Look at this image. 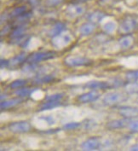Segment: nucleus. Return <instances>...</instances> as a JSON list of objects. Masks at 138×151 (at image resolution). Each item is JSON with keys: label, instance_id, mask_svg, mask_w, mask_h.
<instances>
[{"label": "nucleus", "instance_id": "f257e3e1", "mask_svg": "<svg viewBox=\"0 0 138 151\" xmlns=\"http://www.w3.org/2000/svg\"><path fill=\"white\" fill-rule=\"evenodd\" d=\"M56 56V52L55 51H42V52H35L31 54L30 56H27L26 62L28 63L37 64L43 61H46L52 59Z\"/></svg>", "mask_w": 138, "mask_h": 151}, {"label": "nucleus", "instance_id": "f03ea898", "mask_svg": "<svg viewBox=\"0 0 138 151\" xmlns=\"http://www.w3.org/2000/svg\"><path fill=\"white\" fill-rule=\"evenodd\" d=\"M137 26V22L132 16H126L122 20L121 23L119 25V32L122 34H130L132 32Z\"/></svg>", "mask_w": 138, "mask_h": 151}, {"label": "nucleus", "instance_id": "7ed1b4c3", "mask_svg": "<svg viewBox=\"0 0 138 151\" xmlns=\"http://www.w3.org/2000/svg\"><path fill=\"white\" fill-rule=\"evenodd\" d=\"M64 63L68 67H83L89 66L92 63L91 60L83 56H67L64 60Z\"/></svg>", "mask_w": 138, "mask_h": 151}, {"label": "nucleus", "instance_id": "20e7f679", "mask_svg": "<svg viewBox=\"0 0 138 151\" xmlns=\"http://www.w3.org/2000/svg\"><path fill=\"white\" fill-rule=\"evenodd\" d=\"M71 41H72V38H71L70 34L61 32L59 35L52 38L51 44L55 48L61 50V49L66 47L71 43Z\"/></svg>", "mask_w": 138, "mask_h": 151}, {"label": "nucleus", "instance_id": "39448f33", "mask_svg": "<svg viewBox=\"0 0 138 151\" xmlns=\"http://www.w3.org/2000/svg\"><path fill=\"white\" fill-rule=\"evenodd\" d=\"M126 96L119 92H111L107 93L105 96L103 97V104L107 106H114L118 104H120L122 102L126 100Z\"/></svg>", "mask_w": 138, "mask_h": 151}, {"label": "nucleus", "instance_id": "423d86ee", "mask_svg": "<svg viewBox=\"0 0 138 151\" xmlns=\"http://www.w3.org/2000/svg\"><path fill=\"white\" fill-rule=\"evenodd\" d=\"M9 130L13 133H26L31 130V125L27 121H16L8 126Z\"/></svg>", "mask_w": 138, "mask_h": 151}, {"label": "nucleus", "instance_id": "0eeeda50", "mask_svg": "<svg viewBox=\"0 0 138 151\" xmlns=\"http://www.w3.org/2000/svg\"><path fill=\"white\" fill-rule=\"evenodd\" d=\"M85 11V8L78 4H70L66 9L65 13L66 16L70 18H76L78 16H82Z\"/></svg>", "mask_w": 138, "mask_h": 151}, {"label": "nucleus", "instance_id": "6e6552de", "mask_svg": "<svg viewBox=\"0 0 138 151\" xmlns=\"http://www.w3.org/2000/svg\"><path fill=\"white\" fill-rule=\"evenodd\" d=\"M100 93L97 91L92 90L91 91L86 92L80 95L78 97L79 102H80L82 104H89V103H93L95 101H97L98 98L100 97Z\"/></svg>", "mask_w": 138, "mask_h": 151}, {"label": "nucleus", "instance_id": "1a4fd4ad", "mask_svg": "<svg viewBox=\"0 0 138 151\" xmlns=\"http://www.w3.org/2000/svg\"><path fill=\"white\" fill-rule=\"evenodd\" d=\"M119 114L126 119L137 118L138 117V109L129 106H122L119 109Z\"/></svg>", "mask_w": 138, "mask_h": 151}, {"label": "nucleus", "instance_id": "9d476101", "mask_svg": "<svg viewBox=\"0 0 138 151\" xmlns=\"http://www.w3.org/2000/svg\"><path fill=\"white\" fill-rule=\"evenodd\" d=\"M130 120V119H114L111 120L107 123L106 127L108 130H117V129H121V128L129 126Z\"/></svg>", "mask_w": 138, "mask_h": 151}, {"label": "nucleus", "instance_id": "9b49d317", "mask_svg": "<svg viewBox=\"0 0 138 151\" xmlns=\"http://www.w3.org/2000/svg\"><path fill=\"white\" fill-rule=\"evenodd\" d=\"M101 142L98 137H90L82 143L81 148L83 150H96L100 148Z\"/></svg>", "mask_w": 138, "mask_h": 151}, {"label": "nucleus", "instance_id": "f8f14e48", "mask_svg": "<svg viewBox=\"0 0 138 151\" xmlns=\"http://www.w3.org/2000/svg\"><path fill=\"white\" fill-rule=\"evenodd\" d=\"M27 56L26 53H21L18 56H14L12 59H10L9 61V68H16L17 67L21 66V64H23L25 62H26Z\"/></svg>", "mask_w": 138, "mask_h": 151}, {"label": "nucleus", "instance_id": "ddd939ff", "mask_svg": "<svg viewBox=\"0 0 138 151\" xmlns=\"http://www.w3.org/2000/svg\"><path fill=\"white\" fill-rule=\"evenodd\" d=\"M85 86L90 89V90H106V89H110V86L108 84V82H102V81H97V80H91L88 82Z\"/></svg>", "mask_w": 138, "mask_h": 151}, {"label": "nucleus", "instance_id": "4468645a", "mask_svg": "<svg viewBox=\"0 0 138 151\" xmlns=\"http://www.w3.org/2000/svg\"><path fill=\"white\" fill-rule=\"evenodd\" d=\"M119 44L122 49H129L134 44V38L131 34H124L119 40Z\"/></svg>", "mask_w": 138, "mask_h": 151}, {"label": "nucleus", "instance_id": "2eb2a0df", "mask_svg": "<svg viewBox=\"0 0 138 151\" xmlns=\"http://www.w3.org/2000/svg\"><path fill=\"white\" fill-rule=\"evenodd\" d=\"M65 28L66 24L64 22H58L55 23L52 26V27L49 30L48 35H49V37H51V38H54V37H56V36L59 35L60 33H61V32H63L65 30Z\"/></svg>", "mask_w": 138, "mask_h": 151}, {"label": "nucleus", "instance_id": "dca6fc26", "mask_svg": "<svg viewBox=\"0 0 138 151\" xmlns=\"http://www.w3.org/2000/svg\"><path fill=\"white\" fill-rule=\"evenodd\" d=\"M26 31V27L25 25H17L13 29V31L10 32V38L12 40L18 39L20 37H22L25 35V32Z\"/></svg>", "mask_w": 138, "mask_h": 151}, {"label": "nucleus", "instance_id": "f3484780", "mask_svg": "<svg viewBox=\"0 0 138 151\" xmlns=\"http://www.w3.org/2000/svg\"><path fill=\"white\" fill-rule=\"evenodd\" d=\"M21 99L19 96L16 97V98H12V99L7 100V101H2L1 104H0L1 110L11 109L13 107H16L17 104H21Z\"/></svg>", "mask_w": 138, "mask_h": 151}, {"label": "nucleus", "instance_id": "a211bd4d", "mask_svg": "<svg viewBox=\"0 0 138 151\" xmlns=\"http://www.w3.org/2000/svg\"><path fill=\"white\" fill-rule=\"evenodd\" d=\"M105 14L100 10H95L94 12H91L88 16V20L89 22H92L94 24H97L100 22L104 17H105Z\"/></svg>", "mask_w": 138, "mask_h": 151}, {"label": "nucleus", "instance_id": "6ab92c4d", "mask_svg": "<svg viewBox=\"0 0 138 151\" xmlns=\"http://www.w3.org/2000/svg\"><path fill=\"white\" fill-rule=\"evenodd\" d=\"M96 29V27H95V24L92 23V22H86V23H84L80 27V33H81L82 36H88L89 34H91L92 32L95 31Z\"/></svg>", "mask_w": 138, "mask_h": 151}, {"label": "nucleus", "instance_id": "aec40b11", "mask_svg": "<svg viewBox=\"0 0 138 151\" xmlns=\"http://www.w3.org/2000/svg\"><path fill=\"white\" fill-rule=\"evenodd\" d=\"M59 106H61V101H45L44 104H41L39 111H45V110L53 109Z\"/></svg>", "mask_w": 138, "mask_h": 151}, {"label": "nucleus", "instance_id": "412c9836", "mask_svg": "<svg viewBox=\"0 0 138 151\" xmlns=\"http://www.w3.org/2000/svg\"><path fill=\"white\" fill-rule=\"evenodd\" d=\"M55 80V77L52 75H43L40 77H38L33 81V84L36 85H44V84H49L50 82H53Z\"/></svg>", "mask_w": 138, "mask_h": 151}, {"label": "nucleus", "instance_id": "4be33fe9", "mask_svg": "<svg viewBox=\"0 0 138 151\" xmlns=\"http://www.w3.org/2000/svg\"><path fill=\"white\" fill-rule=\"evenodd\" d=\"M35 91V89H30L27 87H21L17 89L16 91H15V94L19 96V97H26L28 96L32 95L33 93V91Z\"/></svg>", "mask_w": 138, "mask_h": 151}, {"label": "nucleus", "instance_id": "5701e85b", "mask_svg": "<svg viewBox=\"0 0 138 151\" xmlns=\"http://www.w3.org/2000/svg\"><path fill=\"white\" fill-rule=\"evenodd\" d=\"M28 11L27 9V6L26 5H21L15 8L10 13V16L11 17H18V16H22L25 13H26Z\"/></svg>", "mask_w": 138, "mask_h": 151}, {"label": "nucleus", "instance_id": "b1692460", "mask_svg": "<svg viewBox=\"0 0 138 151\" xmlns=\"http://www.w3.org/2000/svg\"><path fill=\"white\" fill-rule=\"evenodd\" d=\"M125 91L129 94H133L138 92V83L136 81H130L125 86Z\"/></svg>", "mask_w": 138, "mask_h": 151}, {"label": "nucleus", "instance_id": "393cba45", "mask_svg": "<svg viewBox=\"0 0 138 151\" xmlns=\"http://www.w3.org/2000/svg\"><path fill=\"white\" fill-rule=\"evenodd\" d=\"M26 84H27V81H26V80H15V81H13V82L9 85V87L10 88V89H13V90H17V89H19V88L24 87Z\"/></svg>", "mask_w": 138, "mask_h": 151}, {"label": "nucleus", "instance_id": "a878e982", "mask_svg": "<svg viewBox=\"0 0 138 151\" xmlns=\"http://www.w3.org/2000/svg\"><path fill=\"white\" fill-rule=\"evenodd\" d=\"M116 29V24L113 22H109L103 26V30L106 33H112Z\"/></svg>", "mask_w": 138, "mask_h": 151}, {"label": "nucleus", "instance_id": "bb28decb", "mask_svg": "<svg viewBox=\"0 0 138 151\" xmlns=\"http://www.w3.org/2000/svg\"><path fill=\"white\" fill-rule=\"evenodd\" d=\"M125 78L126 80L130 81H136L138 80V70H135V71H130L127 72L125 74Z\"/></svg>", "mask_w": 138, "mask_h": 151}, {"label": "nucleus", "instance_id": "cd10ccee", "mask_svg": "<svg viewBox=\"0 0 138 151\" xmlns=\"http://www.w3.org/2000/svg\"><path fill=\"white\" fill-rule=\"evenodd\" d=\"M63 96H64V94L62 93H56V94L47 96L44 101H61Z\"/></svg>", "mask_w": 138, "mask_h": 151}, {"label": "nucleus", "instance_id": "c85d7f7f", "mask_svg": "<svg viewBox=\"0 0 138 151\" xmlns=\"http://www.w3.org/2000/svg\"><path fill=\"white\" fill-rule=\"evenodd\" d=\"M80 126H81L80 123H78V122H70V123L66 124L65 126L63 127V130H66V131H69V130H75V129L79 127Z\"/></svg>", "mask_w": 138, "mask_h": 151}, {"label": "nucleus", "instance_id": "c756f323", "mask_svg": "<svg viewBox=\"0 0 138 151\" xmlns=\"http://www.w3.org/2000/svg\"><path fill=\"white\" fill-rule=\"evenodd\" d=\"M128 127H129L131 132L138 133V120H132V121H130Z\"/></svg>", "mask_w": 138, "mask_h": 151}, {"label": "nucleus", "instance_id": "7c9ffc66", "mask_svg": "<svg viewBox=\"0 0 138 151\" xmlns=\"http://www.w3.org/2000/svg\"><path fill=\"white\" fill-rule=\"evenodd\" d=\"M109 86L111 88H115V87H119L124 86V82L121 80H119V79H113L112 81H109L108 82Z\"/></svg>", "mask_w": 138, "mask_h": 151}, {"label": "nucleus", "instance_id": "2f4dec72", "mask_svg": "<svg viewBox=\"0 0 138 151\" xmlns=\"http://www.w3.org/2000/svg\"><path fill=\"white\" fill-rule=\"evenodd\" d=\"M64 2V0H46L45 4L49 7H56L57 5L61 4Z\"/></svg>", "mask_w": 138, "mask_h": 151}, {"label": "nucleus", "instance_id": "473e14b6", "mask_svg": "<svg viewBox=\"0 0 138 151\" xmlns=\"http://www.w3.org/2000/svg\"><path fill=\"white\" fill-rule=\"evenodd\" d=\"M41 119H44V121L47 122L48 125H54L55 124V119L52 116H45V117H41Z\"/></svg>", "mask_w": 138, "mask_h": 151}, {"label": "nucleus", "instance_id": "72a5a7b5", "mask_svg": "<svg viewBox=\"0 0 138 151\" xmlns=\"http://www.w3.org/2000/svg\"><path fill=\"white\" fill-rule=\"evenodd\" d=\"M84 128L85 129H90V128L94 127L95 122L93 120H91V119H87L85 122H84Z\"/></svg>", "mask_w": 138, "mask_h": 151}, {"label": "nucleus", "instance_id": "f704fd0d", "mask_svg": "<svg viewBox=\"0 0 138 151\" xmlns=\"http://www.w3.org/2000/svg\"><path fill=\"white\" fill-rule=\"evenodd\" d=\"M0 65H1V68H9V61H7V60H4V59H1V61H0Z\"/></svg>", "mask_w": 138, "mask_h": 151}, {"label": "nucleus", "instance_id": "c9c22d12", "mask_svg": "<svg viewBox=\"0 0 138 151\" xmlns=\"http://www.w3.org/2000/svg\"><path fill=\"white\" fill-rule=\"evenodd\" d=\"M130 150L138 151V143L135 144V145H133V146H131V147L130 148Z\"/></svg>", "mask_w": 138, "mask_h": 151}]
</instances>
